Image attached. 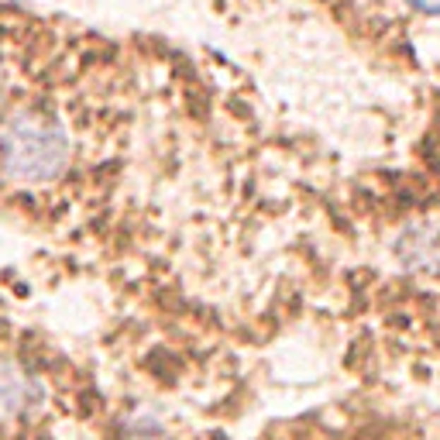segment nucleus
I'll list each match as a JSON object with an SVG mask.
<instances>
[{
	"mask_svg": "<svg viewBox=\"0 0 440 440\" xmlns=\"http://www.w3.org/2000/svg\"><path fill=\"white\" fill-rule=\"evenodd\" d=\"M4 172L18 182H52L69 162V138L45 110H18L0 131Z\"/></svg>",
	"mask_w": 440,
	"mask_h": 440,
	"instance_id": "obj_1",
	"label": "nucleus"
},
{
	"mask_svg": "<svg viewBox=\"0 0 440 440\" xmlns=\"http://www.w3.org/2000/svg\"><path fill=\"white\" fill-rule=\"evenodd\" d=\"M0 399L25 416L42 403V386L18 364H0Z\"/></svg>",
	"mask_w": 440,
	"mask_h": 440,
	"instance_id": "obj_2",
	"label": "nucleus"
},
{
	"mask_svg": "<svg viewBox=\"0 0 440 440\" xmlns=\"http://www.w3.org/2000/svg\"><path fill=\"white\" fill-rule=\"evenodd\" d=\"M410 7H416L420 14H440V0H410Z\"/></svg>",
	"mask_w": 440,
	"mask_h": 440,
	"instance_id": "obj_3",
	"label": "nucleus"
}]
</instances>
